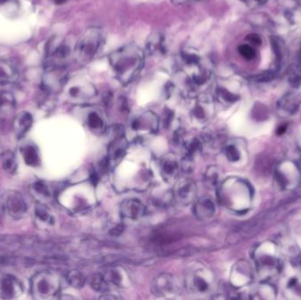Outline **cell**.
Returning <instances> with one entry per match:
<instances>
[{
    "mask_svg": "<svg viewBox=\"0 0 301 300\" xmlns=\"http://www.w3.org/2000/svg\"><path fill=\"white\" fill-rule=\"evenodd\" d=\"M118 298H119V297L108 293H105V295L101 296V299H118Z\"/></svg>",
    "mask_w": 301,
    "mask_h": 300,
    "instance_id": "d590c367",
    "label": "cell"
},
{
    "mask_svg": "<svg viewBox=\"0 0 301 300\" xmlns=\"http://www.w3.org/2000/svg\"><path fill=\"white\" fill-rule=\"evenodd\" d=\"M108 285L118 287H127L130 282L126 271L119 266L111 265L101 272Z\"/></svg>",
    "mask_w": 301,
    "mask_h": 300,
    "instance_id": "ba28073f",
    "label": "cell"
},
{
    "mask_svg": "<svg viewBox=\"0 0 301 300\" xmlns=\"http://www.w3.org/2000/svg\"><path fill=\"white\" fill-rule=\"evenodd\" d=\"M152 293L158 297H172L179 292V285L174 275L163 273L154 278L151 285Z\"/></svg>",
    "mask_w": 301,
    "mask_h": 300,
    "instance_id": "8992f818",
    "label": "cell"
},
{
    "mask_svg": "<svg viewBox=\"0 0 301 300\" xmlns=\"http://www.w3.org/2000/svg\"><path fill=\"white\" fill-rule=\"evenodd\" d=\"M90 284L95 291L103 292V293H106L107 291H109V285L105 280L102 273H97L92 275L90 280Z\"/></svg>",
    "mask_w": 301,
    "mask_h": 300,
    "instance_id": "7402d4cb",
    "label": "cell"
},
{
    "mask_svg": "<svg viewBox=\"0 0 301 300\" xmlns=\"http://www.w3.org/2000/svg\"><path fill=\"white\" fill-rule=\"evenodd\" d=\"M204 181L206 185L210 188H214L218 184L219 174H218L217 168L214 167H210L206 170L205 174H204Z\"/></svg>",
    "mask_w": 301,
    "mask_h": 300,
    "instance_id": "d4e9b609",
    "label": "cell"
},
{
    "mask_svg": "<svg viewBox=\"0 0 301 300\" xmlns=\"http://www.w3.org/2000/svg\"><path fill=\"white\" fill-rule=\"evenodd\" d=\"M147 50L152 56H160L167 51V43L164 35L158 33L150 35L149 40L147 42Z\"/></svg>",
    "mask_w": 301,
    "mask_h": 300,
    "instance_id": "ac0fdd59",
    "label": "cell"
},
{
    "mask_svg": "<svg viewBox=\"0 0 301 300\" xmlns=\"http://www.w3.org/2000/svg\"><path fill=\"white\" fill-rule=\"evenodd\" d=\"M105 34L100 28H91L79 38L75 46V55L78 60L86 64L95 59L103 49Z\"/></svg>",
    "mask_w": 301,
    "mask_h": 300,
    "instance_id": "7a4b0ae2",
    "label": "cell"
},
{
    "mask_svg": "<svg viewBox=\"0 0 301 300\" xmlns=\"http://www.w3.org/2000/svg\"><path fill=\"white\" fill-rule=\"evenodd\" d=\"M18 72L13 63L9 61L0 59V85H7L15 81Z\"/></svg>",
    "mask_w": 301,
    "mask_h": 300,
    "instance_id": "2e32d148",
    "label": "cell"
},
{
    "mask_svg": "<svg viewBox=\"0 0 301 300\" xmlns=\"http://www.w3.org/2000/svg\"><path fill=\"white\" fill-rule=\"evenodd\" d=\"M299 264H300V266H301V258H300V259H299Z\"/></svg>",
    "mask_w": 301,
    "mask_h": 300,
    "instance_id": "ab89813d",
    "label": "cell"
},
{
    "mask_svg": "<svg viewBox=\"0 0 301 300\" xmlns=\"http://www.w3.org/2000/svg\"><path fill=\"white\" fill-rule=\"evenodd\" d=\"M23 158L25 159L26 163L31 166V167H35L39 164L40 162V158H39L38 152L33 146H26L23 147L22 150Z\"/></svg>",
    "mask_w": 301,
    "mask_h": 300,
    "instance_id": "ffe728a7",
    "label": "cell"
},
{
    "mask_svg": "<svg viewBox=\"0 0 301 300\" xmlns=\"http://www.w3.org/2000/svg\"><path fill=\"white\" fill-rule=\"evenodd\" d=\"M248 40H249L251 42H253L254 44H259L261 42L260 38H259L257 35H249Z\"/></svg>",
    "mask_w": 301,
    "mask_h": 300,
    "instance_id": "836d02e7",
    "label": "cell"
},
{
    "mask_svg": "<svg viewBox=\"0 0 301 300\" xmlns=\"http://www.w3.org/2000/svg\"><path fill=\"white\" fill-rule=\"evenodd\" d=\"M66 82L67 74L63 66L52 65L42 75L41 88L45 94H53L60 91Z\"/></svg>",
    "mask_w": 301,
    "mask_h": 300,
    "instance_id": "277c9868",
    "label": "cell"
},
{
    "mask_svg": "<svg viewBox=\"0 0 301 300\" xmlns=\"http://www.w3.org/2000/svg\"><path fill=\"white\" fill-rule=\"evenodd\" d=\"M185 286L190 293L197 296L211 293L213 286V273L204 267L190 269L185 276Z\"/></svg>",
    "mask_w": 301,
    "mask_h": 300,
    "instance_id": "3957f363",
    "label": "cell"
},
{
    "mask_svg": "<svg viewBox=\"0 0 301 300\" xmlns=\"http://www.w3.org/2000/svg\"><path fill=\"white\" fill-rule=\"evenodd\" d=\"M59 289V281L57 276L48 272H42L33 278L32 290L34 295L48 297L56 293Z\"/></svg>",
    "mask_w": 301,
    "mask_h": 300,
    "instance_id": "5b68a950",
    "label": "cell"
},
{
    "mask_svg": "<svg viewBox=\"0 0 301 300\" xmlns=\"http://www.w3.org/2000/svg\"><path fill=\"white\" fill-rule=\"evenodd\" d=\"M192 114H193V117H195L199 122H203L207 119L208 111L206 110L204 106L201 102H197V104L194 108Z\"/></svg>",
    "mask_w": 301,
    "mask_h": 300,
    "instance_id": "4316f807",
    "label": "cell"
},
{
    "mask_svg": "<svg viewBox=\"0 0 301 300\" xmlns=\"http://www.w3.org/2000/svg\"><path fill=\"white\" fill-rule=\"evenodd\" d=\"M7 212L13 218H20L26 212V204L19 194L13 193L7 200Z\"/></svg>",
    "mask_w": 301,
    "mask_h": 300,
    "instance_id": "5bb4252c",
    "label": "cell"
},
{
    "mask_svg": "<svg viewBox=\"0 0 301 300\" xmlns=\"http://www.w3.org/2000/svg\"><path fill=\"white\" fill-rule=\"evenodd\" d=\"M35 216L40 221L44 222L48 224L53 223V218L50 213V211L48 210L47 207H45L42 204H37L35 207Z\"/></svg>",
    "mask_w": 301,
    "mask_h": 300,
    "instance_id": "cb8c5ba5",
    "label": "cell"
},
{
    "mask_svg": "<svg viewBox=\"0 0 301 300\" xmlns=\"http://www.w3.org/2000/svg\"><path fill=\"white\" fill-rule=\"evenodd\" d=\"M186 150H187L188 155L194 157L195 154H197V152L201 150V142L197 139H191L187 144Z\"/></svg>",
    "mask_w": 301,
    "mask_h": 300,
    "instance_id": "f1b7e54d",
    "label": "cell"
},
{
    "mask_svg": "<svg viewBox=\"0 0 301 300\" xmlns=\"http://www.w3.org/2000/svg\"><path fill=\"white\" fill-rule=\"evenodd\" d=\"M123 231H124V228L122 227V226H118V227L114 228L111 231V234H114V235H118V234H120Z\"/></svg>",
    "mask_w": 301,
    "mask_h": 300,
    "instance_id": "8d00e7d4",
    "label": "cell"
},
{
    "mask_svg": "<svg viewBox=\"0 0 301 300\" xmlns=\"http://www.w3.org/2000/svg\"><path fill=\"white\" fill-rule=\"evenodd\" d=\"M87 123H88V126L95 130H101L103 126V121H102V117H100L98 113H96V112H92L88 114Z\"/></svg>",
    "mask_w": 301,
    "mask_h": 300,
    "instance_id": "484cf974",
    "label": "cell"
},
{
    "mask_svg": "<svg viewBox=\"0 0 301 300\" xmlns=\"http://www.w3.org/2000/svg\"><path fill=\"white\" fill-rule=\"evenodd\" d=\"M33 123V117L29 112L19 113L13 121V129L16 136L21 137L30 129Z\"/></svg>",
    "mask_w": 301,
    "mask_h": 300,
    "instance_id": "e0dca14e",
    "label": "cell"
},
{
    "mask_svg": "<svg viewBox=\"0 0 301 300\" xmlns=\"http://www.w3.org/2000/svg\"><path fill=\"white\" fill-rule=\"evenodd\" d=\"M194 157L190 155L186 154V156L182 158L181 162V168L185 173H190L194 169Z\"/></svg>",
    "mask_w": 301,
    "mask_h": 300,
    "instance_id": "f546056e",
    "label": "cell"
},
{
    "mask_svg": "<svg viewBox=\"0 0 301 300\" xmlns=\"http://www.w3.org/2000/svg\"><path fill=\"white\" fill-rule=\"evenodd\" d=\"M174 4L181 5V4L190 3V2H197V1H202V0H172Z\"/></svg>",
    "mask_w": 301,
    "mask_h": 300,
    "instance_id": "e575fe53",
    "label": "cell"
},
{
    "mask_svg": "<svg viewBox=\"0 0 301 300\" xmlns=\"http://www.w3.org/2000/svg\"><path fill=\"white\" fill-rule=\"evenodd\" d=\"M193 212L197 219L206 221L213 218L215 214V204L213 200L208 197H203L196 202Z\"/></svg>",
    "mask_w": 301,
    "mask_h": 300,
    "instance_id": "7c38bea8",
    "label": "cell"
},
{
    "mask_svg": "<svg viewBox=\"0 0 301 300\" xmlns=\"http://www.w3.org/2000/svg\"><path fill=\"white\" fill-rule=\"evenodd\" d=\"M10 0H0V5H4V4L7 3Z\"/></svg>",
    "mask_w": 301,
    "mask_h": 300,
    "instance_id": "f35d334b",
    "label": "cell"
},
{
    "mask_svg": "<svg viewBox=\"0 0 301 300\" xmlns=\"http://www.w3.org/2000/svg\"><path fill=\"white\" fill-rule=\"evenodd\" d=\"M15 107V98L8 91L0 92V111L9 112Z\"/></svg>",
    "mask_w": 301,
    "mask_h": 300,
    "instance_id": "44dd1931",
    "label": "cell"
},
{
    "mask_svg": "<svg viewBox=\"0 0 301 300\" xmlns=\"http://www.w3.org/2000/svg\"><path fill=\"white\" fill-rule=\"evenodd\" d=\"M225 155L230 161L235 162L240 159V152L234 146H228L225 148Z\"/></svg>",
    "mask_w": 301,
    "mask_h": 300,
    "instance_id": "4dcf8cb0",
    "label": "cell"
},
{
    "mask_svg": "<svg viewBox=\"0 0 301 300\" xmlns=\"http://www.w3.org/2000/svg\"><path fill=\"white\" fill-rule=\"evenodd\" d=\"M239 52L241 53L242 57H244L245 58H247L248 60H250V59H252L254 57V51L248 45H241V46H240V48H239Z\"/></svg>",
    "mask_w": 301,
    "mask_h": 300,
    "instance_id": "1f68e13d",
    "label": "cell"
},
{
    "mask_svg": "<svg viewBox=\"0 0 301 300\" xmlns=\"http://www.w3.org/2000/svg\"><path fill=\"white\" fill-rule=\"evenodd\" d=\"M21 285L15 278L6 276L0 280V297L12 298L19 295L21 291Z\"/></svg>",
    "mask_w": 301,
    "mask_h": 300,
    "instance_id": "4fadbf2b",
    "label": "cell"
},
{
    "mask_svg": "<svg viewBox=\"0 0 301 300\" xmlns=\"http://www.w3.org/2000/svg\"><path fill=\"white\" fill-rule=\"evenodd\" d=\"M132 126L134 130H142L145 128L155 131L158 127V118L152 112H146L140 117H136Z\"/></svg>",
    "mask_w": 301,
    "mask_h": 300,
    "instance_id": "9a60e30c",
    "label": "cell"
},
{
    "mask_svg": "<svg viewBox=\"0 0 301 300\" xmlns=\"http://www.w3.org/2000/svg\"><path fill=\"white\" fill-rule=\"evenodd\" d=\"M68 90L69 95L73 99L85 100L94 97L96 95L95 85L90 84L86 80H78L74 81Z\"/></svg>",
    "mask_w": 301,
    "mask_h": 300,
    "instance_id": "30bf717a",
    "label": "cell"
},
{
    "mask_svg": "<svg viewBox=\"0 0 301 300\" xmlns=\"http://www.w3.org/2000/svg\"><path fill=\"white\" fill-rule=\"evenodd\" d=\"M174 197L181 205H189L197 196V185L193 180L183 179L179 180L174 186Z\"/></svg>",
    "mask_w": 301,
    "mask_h": 300,
    "instance_id": "52a82bcc",
    "label": "cell"
},
{
    "mask_svg": "<svg viewBox=\"0 0 301 300\" xmlns=\"http://www.w3.org/2000/svg\"><path fill=\"white\" fill-rule=\"evenodd\" d=\"M180 165L176 156L172 153L166 155L161 159V174L167 181H172L177 178Z\"/></svg>",
    "mask_w": 301,
    "mask_h": 300,
    "instance_id": "8fae6325",
    "label": "cell"
},
{
    "mask_svg": "<svg viewBox=\"0 0 301 300\" xmlns=\"http://www.w3.org/2000/svg\"><path fill=\"white\" fill-rule=\"evenodd\" d=\"M65 1H66V0H56L55 2H56V4H58V5H60V4L64 3Z\"/></svg>",
    "mask_w": 301,
    "mask_h": 300,
    "instance_id": "74e56055",
    "label": "cell"
},
{
    "mask_svg": "<svg viewBox=\"0 0 301 300\" xmlns=\"http://www.w3.org/2000/svg\"><path fill=\"white\" fill-rule=\"evenodd\" d=\"M126 148L127 141L124 139V137L121 136V137L114 139L113 141H111V144L109 145L108 158L113 161L120 159L123 157V154L125 152Z\"/></svg>",
    "mask_w": 301,
    "mask_h": 300,
    "instance_id": "d6986e66",
    "label": "cell"
},
{
    "mask_svg": "<svg viewBox=\"0 0 301 300\" xmlns=\"http://www.w3.org/2000/svg\"><path fill=\"white\" fill-rule=\"evenodd\" d=\"M67 281L73 287L81 288L86 283V276L79 270H72L67 275Z\"/></svg>",
    "mask_w": 301,
    "mask_h": 300,
    "instance_id": "603a6c76",
    "label": "cell"
},
{
    "mask_svg": "<svg viewBox=\"0 0 301 300\" xmlns=\"http://www.w3.org/2000/svg\"><path fill=\"white\" fill-rule=\"evenodd\" d=\"M34 190H35V192L39 194V195H42V196H50V191H49V189H48V187L45 186L44 184L42 183V182H35L34 184Z\"/></svg>",
    "mask_w": 301,
    "mask_h": 300,
    "instance_id": "d6a6232c",
    "label": "cell"
},
{
    "mask_svg": "<svg viewBox=\"0 0 301 300\" xmlns=\"http://www.w3.org/2000/svg\"><path fill=\"white\" fill-rule=\"evenodd\" d=\"M108 59L115 78L122 85H128L133 81L145 64L144 52L133 43L113 51Z\"/></svg>",
    "mask_w": 301,
    "mask_h": 300,
    "instance_id": "6da1fadb",
    "label": "cell"
},
{
    "mask_svg": "<svg viewBox=\"0 0 301 300\" xmlns=\"http://www.w3.org/2000/svg\"><path fill=\"white\" fill-rule=\"evenodd\" d=\"M146 206L140 200H125L121 205V214L124 218L137 220L146 213Z\"/></svg>",
    "mask_w": 301,
    "mask_h": 300,
    "instance_id": "9c48e42d",
    "label": "cell"
},
{
    "mask_svg": "<svg viewBox=\"0 0 301 300\" xmlns=\"http://www.w3.org/2000/svg\"><path fill=\"white\" fill-rule=\"evenodd\" d=\"M3 167L5 170L9 172V173H13L17 168V163H16L15 158L14 155L12 153L6 155V157L3 159Z\"/></svg>",
    "mask_w": 301,
    "mask_h": 300,
    "instance_id": "83f0119b",
    "label": "cell"
}]
</instances>
